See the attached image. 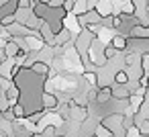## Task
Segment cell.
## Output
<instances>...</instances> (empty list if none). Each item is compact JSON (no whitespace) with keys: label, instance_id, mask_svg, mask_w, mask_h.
<instances>
[{"label":"cell","instance_id":"obj_1","mask_svg":"<svg viewBox=\"0 0 149 137\" xmlns=\"http://www.w3.org/2000/svg\"><path fill=\"white\" fill-rule=\"evenodd\" d=\"M57 104H59V100L53 92H43L41 94V106L45 110H53V108H57Z\"/></svg>","mask_w":149,"mask_h":137},{"label":"cell","instance_id":"obj_2","mask_svg":"<svg viewBox=\"0 0 149 137\" xmlns=\"http://www.w3.org/2000/svg\"><path fill=\"white\" fill-rule=\"evenodd\" d=\"M110 45H112L116 51H125L127 45H129V39H127V37H118V35H114V37L110 39Z\"/></svg>","mask_w":149,"mask_h":137},{"label":"cell","instance_id":"obj_3","mask_svg":"<svg viewBox=\"0 0 149 137\" xmlns=\"http://www.w3.org/2000/svg\"><path fill=\"white\" fill-rule=\"evenodd\" d=\"M2 49H4V53H6V57H15V55L21 51V47H19L13 39H8V41H6V45H4Z\"/></svg>","mask_w":149,"mask_h":137},{"label":"cell","instance_id":"obj_4","mask_svg":"<svg viewBox=\"0 0 149 137\" xmlns=\"http://www.w3.org/2000/svg\"><path fill=\"white\" fill-rule=\"evenodd\" d=\"M92 135H94V137H114V135H112V131H110L106 125H96Z\"/></svg>","mask_w":149,"mask_h":137},{"label":"cell","instance_id":"obj_5","mask_svg":"<svg viewBox=\"0 0 149 137\" xmlns=\"http://www.w3.org/2000/svg\"><path fill=\"white\" fill-rule=\"evenodd\" d=\"M114 82H116L118 86H125V84H129V82H131V78H129L127 70H118V72L114 74Z\"/></svg>","mask_w":149,"mask_h":137},{"label":"cell","instance_id":"obj_6","mask_svg":"<svg viewBox=\"0 0 149 137\" xmlns=\"http://www.w3.org/2000/svg\"><path fill=\"white\" fill-rule=\"evenodd\" d=\"M141 66H143V74L149 76V53H143L141 55Z\"/></svg>","mask_w":149,"mask_h":137},{"label":"cell","instance_id":"obj_7","mask_svg":"<svg viewBox=\"0 0 149 137\" xmlns=\"http://www.w3.org/2000/svg\"><path fill=\"white\" fill-rule=\"evenodd\" d=\"M84 78L90 82V86H98V76H96L94 72H86V74H84Z\"/></svg>","mask_w":149,"mask_h":137},{"label":"cell","instance_id":"obj_8","mask_svg":"<svg viewBox=\"0 0 149 137\" xmlns=\"http://www.w3.org/2000/svg\"><path fill=\"white\" fill-rule=\"evenodd\" d=\"M116 53H118V51H116V49H114L112 45H108V47L104 49V59H110V57H114Z\"/></svg>","mask_w":149,"mask_h":137},{"label":"cell","instance_id":"obj_9","mask_svg":"<svg viewBox=\"0 0 149 137\" xmlns=\"http://www.w3.org/2000/svg\"><path fill=\"white\" fill-rule=\"evenodd\" d=\"M84 137H94V135H84Z\"/></svg>","mask_w":149,"mask_h":137}]
</instances>
